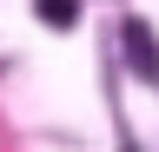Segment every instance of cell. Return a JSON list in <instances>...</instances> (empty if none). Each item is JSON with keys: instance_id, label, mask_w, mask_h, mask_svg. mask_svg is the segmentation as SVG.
Instances as JSON below:
<instances>
[{"instance_id": "6da1fadb", "label": "cell", "mask_w": 159, "mask_h": 152, "mask_svg": "<svg viewBox=\"0 0 159 152\" xmlns=\"http://www.w3.org/2000/svg\"><path fill=\"white\" fill-rule=\"evenodd\" d=\"M119 40H126V60L159 86V46H152V27H146V20H126V27H119Z\"/></svg>"}, {"instance_id": "7a4b0ae2", "label": "cell", "mask_w": 159, "mask_h": 152, "mask_svg": "<svg viewBox=\"0 0 159 152\" xmlns=\"http://www.w3.org/2000/svg\"><path fill=\"white\" fill-rule=\"evenodd\" d=\"M40 20H53V27H73V20H80V0H40Z\"/></svg>"}]
</instances>
